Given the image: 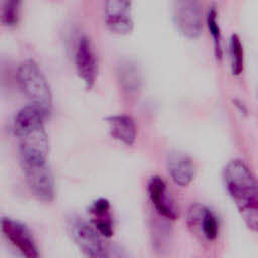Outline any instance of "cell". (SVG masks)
Here are the masks:
<instances>
[{
  "mask_svg": "<svg viewBox=\"0 0 258 258\" xmlns=\"http://www.w3.org/2000/svg\"><path fill=\"white\" fill-rule=\"evenodd\" d=\"M166 165L168 173L175 184L181 187L187 186L196 174V167L191 158L179 151H171L167 154Z\"/></svg>",
  "mask_w": 258,
  "mask_h": 258,
  "instance_id": "cell-11",
  "label": "cell"
},
{
  "mask_svg": "<svg viewBox=\"0 0 258 258\" xmlns=\"http://www.w3.org/2000/svg\"><path fill=\"white\" fill-rule=\"evenodd\" d=\"M147 192L152 205L160 216L168 220H175L177 218V210L168 194L166 183L160 176L154 175L150 177L147 183Z\"/></svg>",
  "mask_w": 258,
  "mask_h": 258,
  "instance_id": "cell-10",
  "label": "cell"
},
{
  "mask_svg": "<svg viewBox=\"0 0 258 258\" xmlns=\"http://www.w3.org/2000/svg\"><path fill=\"white\" fill-rule=\"evenodd\" d=\"M206 21H207L209 31L213 38L215 56L217 59H221L223 56L222 36H221V30H220V25H219V21H218V12H217L216 7H214V6L210 7V9L207 13Z\"/></svg>",
  "mask_w": 258,
  "mask_h": 258,
  "instance_id": "cell-16",
  "label": "cell"
},
{
  "mask_svg": "<svg viewBox=\"0 0 258 258\" xmlns=\"http://www.w3.org/2000/svg\"><path fill=\"white\" fill-rule=\"evenodd\" d=\"M187 225L192 232L200 234L208 241L218 237L219 222L215 213L201 204H194L188 208Z\"/></svg>",
  "mask_w": 258,
  "mask_h": 258,
  "instance_id": "cell-9",
  "label": "cell"
},
{
  "mask_svg": "<svg viewBox=\"0 0 258 258\" xmlns=\"http://www.w3.org/2000/svg\"><path fill=\"white\" fill-rule=\"evenodd\" d=\"M25 181L31 194L42 202H51L54 198V178L47 161L21 163Z\"/></svg>",
  "mask_w": 258,
  "mask_h": 258,
  "instance_id": "cell-4",
  "label": "cell"
},
{
  "mask_svg": "<svg viewBox=\"0 0 258 258\" xmlns=\"http://www.w3.org/2000/svg\"><path fill=\"white\" fill-rule=\"evenodd\" d=\"M119 79L124 90L128 92L136 91L139 87L140 79L137 69L131 63H124L119 71Z\"/></svg>",
  "mask_w": 258,
  "mask_h": 258,
  "instance_id": "cell-17",
  "label": "cell"
},
{
  "mask_svg": "<svg viewBox=\"0 0 258 258\" xmlns=\"http://www.w3.org/2000/svg\"><path fill=\"white\" fill-rule=\"evenodd\" d=\"M22 0H0V24L5 27H14L21 16Z\"/></svg>",
  "mask_w": 258,
  "mask_h": 258,
  "instance_id": "cell-14",
  "label": "cell"
},
{
  "mask_svg": "<svg viewBox=\"0 0 258 258\" xmlns=\"http://www.w3.org/2000/svg\"><path fill=\"white\" fill-rule=\"evenodd\" d=\"M68 231L75 244L88 257L103 258L108 256V250L102 236L84 219L73 216L68 222Z\"/></svg>",
  "mask_w": 258,
  "mask_h": 258,
  "instance_id": "cell-3",
  "label": "cell"
},
{
  "mask_svg": "<svg viewBox=\"0 0 258 258\" xmlns=\"http://www.w3.org/2000/svg\"><path fill=\"white\" fill-rule=\"evenodd\" d=\"M224 180L246 226L255 232L258 225V190L254 174L244 161L233 159L225 167Z\"/></svg>",
  "mask_w": 258,
  "mask_h": 258,
  "instance_id": "cell-1",
  "label": "cell"
},
{
  "mask_svg": "<svg viewBox=\"0 0 258 258\" xmlns=\"http://www.w3.org/2000/svg\"><path fill=\"white\" fill-rule=\"evenodd\" d=\"M109 132L111 136L124 143L127 146H131L136 139V125L134 120L128 115H113L106 118Z\"/></svg>",
  "mask_w": 258,
  "mask_h": 258,
  "instance_id": "cell-13",
  "label": "cell"
},
{
  "mask_svg": "<svg viewBox=\"0 0 258 258\" xmlns=\"http://www.w3.org/2000/svg\"><path fill=\"white\" fill-rule=\"evenodd\" d=\"M104 20L107 28L119 35L132 31L131 0H105Z\"/></svg>",
  "mask_w": 258,
  "mask_h": 258,
  "instance_id": "cell-8",
  "label": "cell"
},
{
  "mask_svg": "<svg viewBox=\"0 0 258 258\" xmlns=\"http://www.w3.org/2000/svg\"><path fill=\"white\" fill-rule=\"evenodd\" d=\"M0 229L6 240L22 256L27 258L39 256L35 240L23 223L11 218H3L0 222Z\"/></svg>",
  "mask_w": 258,
  "mask_h": 258,
  "instance_id": "cell-6",
  "label": "cell"
},
{
  "mask_svg": "<svg viewBox=\"0 0 258 258\" xmlns=\"http://www.w3.org/2000/svg\"><path fill=\"white\" fill-rule=\"evenodd\" d=\"M173 18L177 29L187 38H197L203 30V9L199 0H175Z\"/></svg>",
  "mask_w": 258,
  "mask_h": 258,
  "instance_id": "cell-5",
  "label": "cell"
},
{
  "mask_svg": "<svg viewBox=\"0 0 258 258\" xmlns=\"http://www.w3.org/2000/svg\"><path fill=\"white\" fill-rule=\"evenodd\" d=\"M89 213L92 225L98 233L102 237L111 238L114 235V223L109 200L105 198L95 200L89 208Z\"/></svg>",
  "mask_w": 258,
  "mask_h": 258,
  "instance_id": "cell-12",
  "label": "cell"
},
{
  "mask_svg": "<svg viewBox=\"0 0 258 258\" xmlns=\"http://www.w3.org/2000/svg\"><path fill=\"white\" fill-rule=\"evenodd\" d=\"M229 55L231 72L235 76L241 75L244 69V49L240 37L232 34L229 42Z\"/></svg>",
  "mask_w": 258,
  "mask_h": 258,
  "instance_id": "cell-15",
  "label": "cell"
},
{
  "mask_svg": "<svg viewBox=\"0 0 258 258\" xmlns=\"http://www.w3.org/2000/svg\"><path fill=\"white\" fill-rule=\"evenodd\" d=\"M18 84L30 104L41 109L47 116L52 110V93L42 71L32 59L23 60L17 69Z\"/></svg>",
  "mask_w": 258,
  "mask_h": 258,
  "instance_id": "cell-2",
  "label": "cell"
},
{
  "mask_svg": "<svg viewBox=\"0 0 258 258\" xmlns=\"http://www.w3.org/2000/svg\"><path fill=\"white\" fill-rule=\"evenodd\" d=\"M75 66L79 78L87 89H92L97 81L99 64L93 43L88 36H81L76 46Z\"/></svg>",
  "mask_w": 258,
  "mask_h": 258,
  "instance_id": "cell-7",
  "label": "cell"
}]
</instances>
